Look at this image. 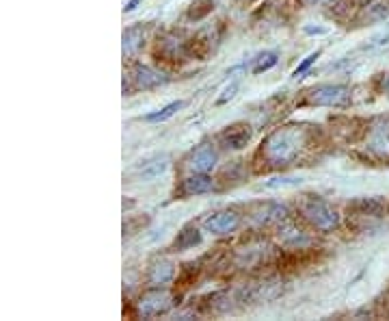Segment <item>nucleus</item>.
I'll use <instances>...</instances> for the list:
<instances>
[{"label": "nucleus", "mask_w": 389, "mask_h": 321, "mask_svg": "<svg viewBox=\"0 0 389 321\" xmlns=\"http://www.w3.org/2000/svg\"><path fill=\"white\" fill-rule=\"evenodd\" d=\"M303 145V131L296 126L277 129L262 143V155L271 165H290Z\"/></svg>", "instance_id": "1"}, {"label": "nucleus", "mask_w": 389, "mask_h": 321, "mask_svg": "<svg viewBox=\"0 0 389 321\" xmlns=\"http://www.w3.org/2000/svg\"><path fill=\"white\" fill-rule=\"evenodd\" d=\"M301 213L311 226L322 232H331L340 226V215L333 211L329 202L320 200V197H309V200H305L301 204Z\"/></svg>", "instance_id": "2"}, {"label": "nucleus", "mask_w": 389, "mask_h": 321, "mask_svg": "<svg viewBox=\"0 0 389 321\" xmlns=\"http://www.w3.org/2000/svg\"><path fill=\"white\" fill-rule=\"evenodd\" d=\"M350 100L346 85H318L307 91V103L314 107H344Z\"/></svg>", "instance_id": "3"}, {"label": "nucleus", "mask_w": 389, "mask_h": 321, "mask_svg": "<svg viewBox=\"0 0 389 321\" xmlns=\"http://www.w3.org/2000/svg\"><path fill=\"white\" fill-rule=\"evenodd\" d=\"M173 295L163 289V287H153L151 291L143 293L141 300L137 302V308H139V315L141 317H158V315H165L171 310L173 306Z\"/></svg>", "instance_id": "4"}, {"label": "nucleus", "mask_w": 389, "mask_h": 321, "mask_svg": "<svg viewBox=\"0 0 389 321\" xmlns=\"http://www.w3.org/2000/svg\"><path fill=\"white\" fill-rule=\"evenodd\" d=\"M366 143H368V148L374 155L389 157V115L374 122L370 133H368Z\"/></svg>", "instance_id": "5"}, {"label": "nucleus", "mask_w": 389, "mask_h": 321, "mask_svg": "<svg viewBox=\"0 0 389 321\" xmlns=\"http://www.w3.org/2000/svg\"><path fill=\"white\" fill-rule=\"evenodd\" d=\"M217 150L212 143H201L197 150H193V155L189 157V169L197 171V174H207L210 169H214L217 165Z\"/></svg>", "instance_id": "6"}, {"label": "nucleus", "mask_w": 389, "mask_h": 321, "mask_svg": "<svg viewBox=\"0 0 389 321\" xmlns=\"http://www.w3.org/2000/svg\"><path fill=\"white\" fill-rule=\"evenodd\" d=\"M240 226V215L236 211H223L205 219V230L212 235H229Z\"/></svg>", "instance_id": "7"}, {"label": "nucleus", "mask_w": 389, "mask_h": 321, "mask_svg": "<svg viewBox=\"0 0 389 321\" xmlns=\"http://www.w3.org/2000/svg\"><path fill=\"white\" fill-rule=\"evenodd\" d=\"M288 217V209L279 202H266V204H257L251 213V219L255 224H262V226H268V224H281V221Z\"/></svg>", "instance_id": "8"}, {"label": "nucleus", "mask_w": 389, "mask_h": 321, "mask_svg": "<svg viewBox=\"0 0 389 321\" xmlns=\"http://www.w3.org/2000/svg\"><path fill=\"white\" fill-rule=\"evenodd\" d=\"M251 135L253 131L249 124H233L221 133V143L229 148V150H240V148H245L251 141Z\"/></svg>", "instance_id": "9"}, {"label": "nucleus", "mask_w": 389, "mask_h": 321, "mask_svg": "<svg viewBox=\"0 0 389 321\" xmlns=\"http://www.w3.org/2000/svg\"><path fill=\"white\" fill-rule=\"evenodd\" d=\"M135 81H137V87L139 89H153V87H161L165 83H169L167 74L153 70L149 65H137L135 70Z\"/></svg>", "instance_id": "10"}, {"label": "nucleus", "mask_w": 389, "mask_h": 321, "mask_svg": "<svg viewBox=\"0 0 389 321\" xmlns=\"http://www.w3.org/2000/svg\"><path fill=\"white\" fill-rule=\"evenodd\" d=\"M175 276V267L171 261L167 258H161V261H156L149 269V276H147V282L151 287H165L173 280Z\"/></svg>", "instance_id": "11"}, {"label": "nucleus", "mask_w": 389, "mask_h": 321, "mask_svg": "<svg viewBox=\"0 0 389 321\" xmlns=\"http://www.w3.org/2000/svg\"><path fill=\"white\" fill-rule=\"evenodd\" d=\"M389 15V0H370V3L359 11V24H374L383 22Z\"/></svg>", "instance_id": "12"}, {"label": "nucleus", "mask_w": 389, "mask_h": 321, "mask_svg": "<svg viewBox=\"0 0 389 321\" xmlns=\"http://www.w3.org/2000/svg\"><path fill=\"white\" fill-rule=\"evenodd\" d=\"M279 241L285 245V248H292V250H303V248H307V245H311V239H309L303 230H299V228H294V226L281 228Z\"/></svg>", "instance_id": "13"}, {"label": "nucleus", "mask_w": 389, "mask_h": 321, "mask_svg": "<svg viewBox=\"0 0 389 321\" xmlns=\"http://www.w3.org/2000/svg\"><path fill=\"white\" fill-rule=\"evenodd\" d=\"M158 51L167 57V59H184L186 57V44L182 41V37L169 33L163 37L161 46H158Z\"/></svg>", "instance_id": "14"}, {"label": "nucleus", "mask_w": 389, "mask_h": 321, "mask_svg": "<svg viewBox=\"0 0 389 321\" xmlns=\"http://www.w3.org/2000/svg\"><path fill=\"white\" fill-rule=\"evenodd\" d=\"M212 178H207L205 174H195L189 176L184 183H182V195H199V193H207L212 191Z\"/></svg>", "instance_id": "15"}, {"label": "nucleus", "mask_w": 389, "mask_h": 321, "mask_svg": "<svg viewBox=\"0 0 389 321\" xmlns=\"http://www.w3.org/2000/svg\"><path fill=\"white\" fill-rule=\"evenodd\" d=\"M145 39V29L143 27H130L123 31V55L125 57H132L141 51Z\"/></svg>", "instance_id": "16"}, {"label": "nucleus", "mask_w": 389, "mask_h": 321, "mask_svg": "<svg viewBox=\"0 0 389 321\" xmlns=\"http://www.w3.org/2000/svg\"><path fill=\"white\" fill-rule=\"evenodd\" d=\"M348 211H355L357 215H378L383 211V202L378 197H361V200L348 204Z\"/></svg>", "instance_id": "17"}, {"label": "nucleus", "mask_w": 389, "mask_h": 321, "mask_svg": "<svg viewBox=\"0 0 389 321\" xmlns=\"http://www.w3.org/2000/svg\"><path fill=\"white\" fill-rule=\"evenodd\" d=\"M201 243V235H199V230L197 228H193V226H189V228H184L179 235H177V239H175V250H191V248H195V245H199Z\"/></svg>", "instance_id": "18"}, {"label": "nucleus", "mask_w": 389, "mask_h": 321, "mask_svg": "<svg viewBox=\"0 0 389 321\" xmlns=\"http://www.w3.org/2000/svg\"><path fill=\"white\" fill-rule=\"evenodd\" d=\"M167 167H169V159H167V157H163V159L158 157V159H153V161H147L145 167H141V178L151 181V178H156V176L165 174Z\"/></svg>", "instance_id": "19"}, {"label": "nucleus", "mask_w": 389, "mask_h": 321, "mask_svg": "<svg viewBox=\"0 0 389 321\" xmlns=\"http://www.w3.org/2000/svg\"><path fill=\"white\" fill-rule=\"evenodd\" d=\"M182 107H184V103L182 100H177V103H171V105H167V107H163L161 111H153V113H149V115H145V122H165V119H169V117H173Z\"/></svg>", "instance_id": "20"}, {"label": "nucleus", "mask_w": 389, "mask_h": 321, "mask_svg": "<svg viewBox=\"0 0 389 321\" xmlns=\"http://www.w3.org/2000/svg\"><path fill=\"white\" fill-rule=\"evenodd\" d=\"M273 65H277V55L275 53H264V55H259L253 63V74H262L266 70H271Z\"/></svg>", "instance_id": "21"}, {"label": "nucleus", "mask_w": 389, "mask_h": 321, "mask_svg": "<svg viewBox=\"0 0 389 321\" xmlns=\"http://www.w3.org/2000/svg\"><path fill=\"white\" fill-rule=\"evenodd\" d=\"M305 7H320V9H335L340 7L342 0H301Z\"/></svg>", "instance_id": "22"}, {"label": "nucleus", "mask_w": 389, "mask_h": 321, "mask_svg": "<svg viewBox=\"0 0 389 321\" xmlns=\"http://www.w3.org/2000/svg\"><path fill=\"white\" fill-rule=\"evenodd\" d=\"M318 57H320V51H316V53H311V55H309L307 59H303V63H301V65H299V67L294 70V79H301V77H303V74H305V72H307V70H309L311 65H314V63H316V59H318Z\"/></svg>", "instance_id": "23"}, {"label": "nucleus", "mask_w": 389, "mask_h": 321, "mask_svg": "<svg viewBox=\"0 0 389 321\" xmlns=\"http://www.w3.org/2000/svg\"><path fill=\"white\" fill-rule=\"evenodd\" d=\"M387 44H389V27H387V31L374 35V37L370 39V44H366V48H383V46H387Z\"/></svg>", "instance_id": "24"}, {"label": "nucleus", "mask_w": 389, "mask_h": 321, "mask_svg": "<svg viewBox=\"0 0 389 321\" xmlns=\"http://www.w3.org/2000/svg\"><path fill=\"white\" fill-rule=\"evenodd\" d=\"M236 89H238V83H236V81H233V83H231V85H229V87H227V89L223 91V96L219 98V100H217V103H219V105H223V103L231 100V98H233V96H236Z\"/></svg>", "instance_id": "25"}, {"label": "nucleus", "mask_w": 389, "mask_h": 321, "mask_svg": "<svg viewBox=\"0 0 389 321\" xmlns=\"http://www.w3.org/2000/svg\"><path fill=\"white\" fill-rule=\"evenodd\" d=\"M279 183H266V187H294V185H299L301 181H296V178H277Z\"/></svg>", "instance_id": "26"}, {"label": "nucleus", "mask_w": 389, "mask_h": 321, "mask_svg": "<svg viewBox=\"0 0 389 321\" xmlns=\"http://www.w3.org/2000/svg\"><path fill=\"white\" fill-rule=\"evenodd\" d=\"M141 3H143V0H130V3L125 5V11H128V13H130V11H135Z\"/></svg>", "instance_id": "27"}, {"label": "nucleus", "mask_w": 389, "mask_h": 321, "mask_svg": "<svg viewBox=\"0 0 389 321\" xmlns=\"http://www.w3.org/2000/svg\"><path fill=\"white\" fill-rule=\"evenodd\" d=\"M383 89L389 93V74H387V79H385V83H383Z\"/></svg>", "instance_id": "28"}]
</instances>
